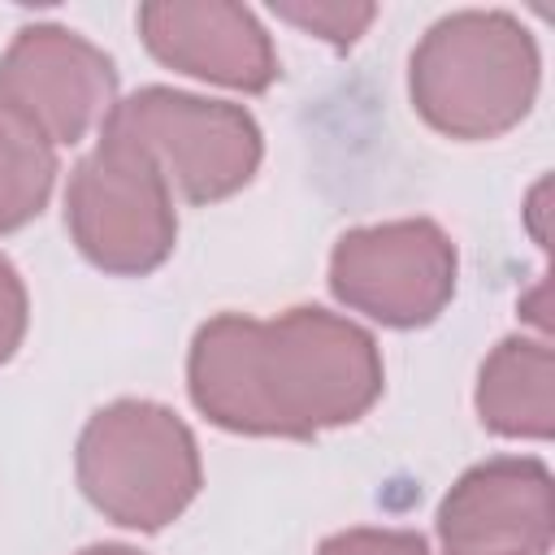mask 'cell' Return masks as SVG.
Returning <instances> with one entry per match:
<instances>
[{
	"mask_svg": "<svg viewBox=\"0 0 555 555\" xmlns=\"http://www.w3.org/2000/svg\"><path fill=\"white\" fill-rule=\"evenodd\" d=\"M455 243L429 217L347 230L330 251V291L390 330L429 325L455 295Z\"/></svg>",
	"mask_w": 555,
	"mask_h": 555,
	"instance_id": "obj_6",
	"label": "cell"
},
{
	"mask_svg": "<svg viewBox=\"0 0 555 555\" xmlns=\"http://www.w3.org/2000/svg\"><path fill=\"white\" fill-rule=\"evenodd\" d=\"M56 182V152L52 143L26 126L13 108L0 104V234L22 230L35 221Z\"/></svg>",
	"mask_w": 555,
	"mask_h": 555,
	"instance_id": "obj_11",
	"label": "cell"
},
{
	"mask_svg": "<svg viewBox=\"0 0 555 555\" xmlns=\"http://www.w3.org/2000/svg\"><path fill=\"white\" fill-rule=\"evenodd\" d=\"M0 104L52 147L78 143L87 130L104 126L117 104L113 56L69 26H22L0 56Z\"/></svg>",
	"mask_w": 555,
	"mask_h": 555,
	"instance_id": "obj_7",
	"label": "cell"
},
{
	"mask_svg": "<svg viewBox=\"0 0 555 555\" xmlns=\"http://www.w3.org/2000/svg\"><path fill=\"white\" fill-rule=\"evenodd\" d=\"M442 555H546L555 533L551 468L533 455L473 464L438 503Z\"/></svg>",
	"mask_w": 555,
	"mask_h": 555,
	"instance_id": "obj_8",
	"label": "cell"
},
{
	"mask_svg": "<svg viewBox=\"0 0 555 555\" xmlns=\"http://www.w3.org/2000/svg\"><path fill=\"white\" fill-rule=\"evenodd\" d=\"M317 555H429V542L412 529H343L330 533Z\"/></svg>",
	"mask_w": 555,
	"mask_h": 555,
	"instance_id": "obj_13",
	"label": "cell"
},
{
	"mask_svg": "<svg viewBox=\"0 0 555 555\" xmlns=\"http://www.w3.org/2000/svg\"><path fill=\"white\" fill-rule=\"evenodd\" d=\"M538 43L529 26L503 9L438 17L408 61V95L421 121L464 143L520 126L538 100Z\"/></svg>",
	"mask_w": 555,
	"mask_h": 555,
	"instance_id": "obj_2",
	"label": "cell"
},
{
	"mask_svg": "<svg viewBox=\"0 0 555 555\" xmlns=\"http://www.w3.org/2000/svg\"><path fill=\"white\" fill-rule=\"evenodd\" d=\"M477 416L499 438L546 442L555 434V356L542 338H503L477 373Z\"/></svg>",
	"mask_w": 555,
	"mask_h": 555,
	"instance_id": "obj_10",
	"label": "cell"
},
{
	"mask_svg": "<svg viewBox=\"0 0 555 555\" xmlns=\"http://www.w3.org/2000/svg\"><path fill=\"white\" fill-rule=\"evenodd\" d=\"M273 13L334 48H351L377 17V4L369 0H273Z\"/></svg>",
	"mask_w": 555,
	"mask_h": 555,
	"instance_id": "obj_12",
	"label": "cell"
},
{
	"mask_svg": "<svg viewBox=\"0 0 555 555\" xmlns=\"http://www.w3.org/2000/svg\"><path fill=\"white\" fill-rule=\"evenodd\" d=\"M78 555H143V551L121 546V542H95V546H87V551H78Z\"/></svg>",
	"mask_w": 555,
	"mask_h": 555,
	"instance_id": "obj_15",
	"label": "cell"
},
{
	"mask_svg": "<svg viewBox=\"0 0 555 555\" xmlns=\"http://www.w3.org/2000/svg\"><path fill=\"white\" fill-rule=\"evenodd\" d=\"M143 48L191 78L230 91H269L282 74L273 39L251 9L230 0H152L139 4Z\"/></svg>",
	"mask_w": 555,
	"mask_h": 555,
	"instance_id": "obj_9",
	"label": "cell"
},
{
	"mask_svg": "<svg viewBox=\"0 0 555 555\" xmlns=\"http://www.w3.org/2000/svg\"><path fill=\"white\" fill-rule=\"evenodd\" d=\"M386 386L369 330L325 308H291L273 321L221 312L204 321L186 356L191 403L230 434L312 438L360 421Z\"/></svg>",
	"mask_w": 555,
	"mask_h": 555,
	"instance_id": "obj_1",
	"label": "cell"
},
{
	"mask_svg": "<svg viewBox=\"0 0 555 555\" xmlns=\"http://www.w3.org/2000/svg\"><path fill=\"white\" fill-rule=\"evenodd\" d=\"M74 468L91 507L139 533L178 520L204 481L191 425L152 399H117L91 412L78 434Z\"/></svg>",
	"mask_w": 555,
	"mask_h": 555,
	"instance_id": "obj_3",
	"label": "cell"
},
{
	"mask_svg": "<svg viewBox=\"0 0 555 555\" xmlns=\"http://www.w3.org/2000/svg\"><path fill=\"white\" fill-rule=\"evenodd\" d=\"M22 338H26V286L17 269L0 256V364L13 360Z\"/></svg>",
	"mask_w": 555,
	"mask_h": 555,
	"instance_id": "obj_14",
	"label": "cell"
},
{
	"mask_svg": "<svg viewBox=\"0 0 555 555\" xmlns=\"http://www.w3.org/2000/svg\"><path fill=\"white\" fill-rule=\"evenodd\" d=\"M65 230L104 273L143 278L160 269L178 243L165 173L134 139L100 126V143L69 173Z\"/></svg>",
	"mask_w": 555,
	"mask_h": 555,
	"instance_id": "obj_4",
	"label": "cell"
},
{
	"mask_svg": "<svg viewBox=\"0 0 555 555\" xmlns=\"http://www.w3.org/2000/svg\"><path fill=\"white\" fill-rule=\"evenodd\" d=\"M104 130L134 139L186 204L230 199L256 178L264 156L260 126L243 104L173 87H139L117 100Z\"/></svg>",
	"mask_w": 555,
	"mask_h": 555,
	"instance_id": "obj_5",
	"label": "cell"
}]
</instances>
